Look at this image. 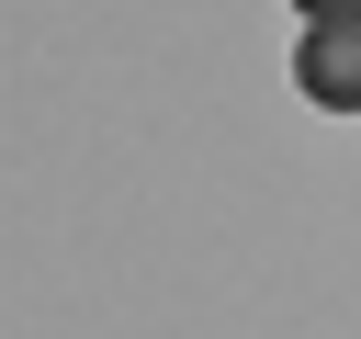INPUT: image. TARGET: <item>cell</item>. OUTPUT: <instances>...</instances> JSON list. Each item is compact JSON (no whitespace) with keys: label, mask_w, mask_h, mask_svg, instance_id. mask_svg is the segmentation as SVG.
Masks as SVG:
<instances>
[{"label":"cell","mask_w":361,"mask_h":339,"mask_svg":"<svg viewBox=\"0 0 361 339\" xmlns=\"http://www.w3.org/2000/svg\"><path fill=\"white\" fill-rule=\"evenodd\" d=\"M293 79H305V102L361 113V11H316L305 45H293Z\"/></svg>","instance_id":"6da1fadb"},{"label":"cell","mask_w":361,"mask_h":339,"mask_svg":"<svg viewBox=\"0 0 361 339\" xmlns=\"http://www.w3.org/2000/svg\"><path fill=\"white\" fill-rule=\"evenodd\" d=\"M316 11H361V0H305V23H316Z\"/></svg>","instance_id":"7a4b0ae2"}]
</instances>
